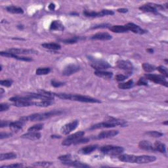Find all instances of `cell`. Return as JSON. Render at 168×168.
Returning a JSON list of instances; mask_svg holds the SVG:
<instances>
[{
  "label": "cell",
  "instance_id": "obj_27",
  "mask_svg": "<svg viewBox=\"0 0 168 168\" xmlns=\"http://www.w3.org/2000/svg\"><path fill=\"white\" fill-rule=\"evenodd\" d=\"M154 147L156 151H158L160 153H166V146L165 144L162 143L160 141H156L154 145Z\"/></svg>",
  "mask_w": 168,
  "mask_h": 168
},
{
  "label": "cell",
  "instance_id": "obj_34",
  "mask_svg": "<svg viewBox=\"0 0 168 168\" xmlns=\"http://www.w3.org/2000/svg\"><path fill=\"white\" fill-rule=\"evenodd\" d=\"M50 72H51V69L49 68H39L36 70V73L37 75H39V76H41V75H47Z\"/></svg>",
  "mask_w": 168,
  "mask_h": 168
},
{
  "label": "cell",
  "instance_id": "obj_35",
  "mask_svg": "<svg viewBox=\"0 0 168 168\" xmlns=\"http://www.w3.org/2000/svg\"><path fill=\"white\" fill-rule=\"evenodd\" d=\"M146 135H148L150 137H160L163 135V134L162 133H161L160 131H148L146 132L145 133Z\"/></svg>",
  "mask_w": 168,
  "mask_h": 168
},
{
  "label": "cell",
  "instance_id": "obj_22",
  "mask_svg": "<svg viewBox=\"0 0 168 168\" xmlns=\"http://www.w3.org/2000/svg\"><path fill=\"white\" fill-rule=\"evenodd\" d=\"M62 162L64 165L75 167H89V166L87 165V164L78 162V161H72V160L66 161V162Z\"/></svg>",
  "mask_w": 168,
  "mask_h": 168
},
{
  "label": "cell",
  "instance_id": "obj_30",
  "mask_svg": "<svg viewBox=\"0 0 168 168\" xmlns=\"http://www.w3.org/2000/svg\"><path fill=\"white\" fill-rule=\"evenodd\" d=\"M6 10L8 12L13 14H23L24 13V11L22 8L13 5L7 7Z\"/></svg>",
  "mask_w": 168,
  "mask_h": 168
},
{
  "label": "cell",
  "instance_id": "obj_15",
  "mask_svg": "<svg viewBox=\"0 0 168 168\" xmlns=\"http://www.w3.org/2000/svg\"><path fill=\"white\" fill-rule=\"evenodd\" d=\"M112 38L111 35H110L108 33L106 32H99V33H96L95 35H92L91 39L94 40H102V41H106L110 40Z\"/></svg>",
  "mask_w": 168,
  "mask_h": 168
},
{
  "label": "cell",
  "instance_id": "obj_10",
  "mask_svg": "<svg viewBox=\"0 0 168 168\" xmlns=\"http://www.w3.org/2000/svg\"><path fill=\"white\" fill-rule=\"evenodd\" d=\"M8 51L14 53L15 55H31V54H38V51L34 49H17L12 48L8 50Z\"/></svg>",
  "mask_w": 168,
  "mask_h": 168
},
{
  "label": "cell",
  "instance_id": "obj_37",
  "mask_svg": "<svg viewBox=\"0 0 168 168\" xmlns=\"http://www.w3.org/2000/svg\"><path fill=\"white\" fill-rule=\"evenodd\" d=\"M53 164L52 162H38L32 164V166L34 167H49Z\"/></svg>",
  "mask_w": 168,
  "mask_h": 168
},
{
  "label": "cell",
  "instance_id": "obj_14",
  "mask_svg": "<svg viewBox=\"0 0 168 168\" xmlns=\"http://www.w3.org/2000/svg\"><path fill=\"white\" fill-rule=\"evenodd\" d=\"M118 131L116 130H110V131H103L101 132L98 135L97 138L98 139H108L112 138L116 136L118 134Z\"/></svg>",
  "mask_w": 168,
  "mask_h": 168
},
{
  "label": "cell",
  "instance_id": "obj_52",
  "mask_svg": "<svg viewBox=\"0 0 168 168\" xmlns=\"http://www.w3.org/2000/svg\"><path fill=\"white\" fill-rule=\"evenodd\" d=\"M108 26H110V24H102L100 25H97V26H95V27L93 28V29H96V28H108Z\"/></svg>",
  "mask_w": 168,
  "mask_h": 168
},
{
  "label": "cell",
  "instance_id": "obj_7",
  "mask_svg": "<svg viewBox=\"0 0 168 168\" xmlns=\"http://www.w3.org/2000/svg\"><path fill=\"white\" fill-rule=\"evenodd\" d=\"M84 135H85L84 131H81L76 132V133H75L74 134L70 135V136H69L65 139V140L63 141V142H62V145L63 146H66L72 145L74 141H75L76 140H77V139H80L82 137H84Z\"/></svg>",
  "mask_w": 168,
  "mask_h": 168
},
{
  "label": "cell",
  "instance_id": "obj_32",
  "mask_svg": "<svg viewBox=\"0 0 168 168\" xmlns=\"http://www.w3.org/2000/svg\"><path fill=\"white\" fill-rule=\"evenodd\" d=\"M133 86V81L132 80H129L125 83H120L118 84V87L121 89H128Z\"/></svg>",
  "mask_w": 168,
  "mask_h": 168
},
{
  "label": "cell",
  "instance_id": "obj_45",
  "mask_svg": "<svg viewBox=\"0 0 168 168\" xmlns=\"http://www.w3.org/2000/svg\"><path fill=\"white\" fill-rule=\"evenodd\" d=\"M24 167V165L23 163H13V164H11V165H8V166H1V168H3V167H14V168H19V167Z\"/></svg>",
  "mask_w": 168,
  "mask_h": 168
},
{
  "label": "cell",
  "instance_id": "obj_39",
  "mask_svg": "<svg viewBox=\"0 0 168 168\" xmlns=\"http://www.w3.org/2000/svg\"><path fill=\"white\" fill-rule=\"evenodd\" d=\"M80 40V37H74L70 39H66V40H63L62 41L64 43V44H76V43H77Z\"/></svg>",
  "mask_w": 168,
  "mask_h": 168
},
{
  "label": "cell",
  "instance_id": "obj_43",
  "mask_svg": "<svg viewBox=\"0 0 168 168\" xmlns=\"http://www.w3.org/2000/svg\"><path fill=\"white\" fill-rule=\"evenodd\" d=\"M13 81L10 80H1L0 81V84H1L2 86H5L7 87H9L12 85Z\"/></svg>",
  "mask_w": 168,
  "mask_h": 168
},
{
  "label": "cell",
  "instance_id": "obj_23",
  "mask_svg": "<svg viewBox=\"0 0 168 168\" xmlns=\"http://www.w3.org/2000/svg\"><path fill=\"white\" fill-rule=\"evenodd\" d=\"M109 30L112 32H114V33H126V32H127L129 31L125 25L124 26H122V25L112 26L109 28Z\"/></svg>",
  "mask_w": 168,
  "mask_h": 168
},
{
  "label": "cell",
  "instance_id": "obj_44",
  "mask_svg": "<svg viewBox=\"0 0 168 168\" xmlns=\"http://www.w3.org/2000/svg\"><path fill=\"white\" fill-rule=\"evenodd\" d=\"M58 159L61 161V162H66V161H69V160H72V156H71L70 154L63 155V156H59Z\"/></svg>",
  "mask_w": 168,
  "mask_h": 168
},
{
  "label": "cell",
  "instance_id": "obj_36",
  "mask_svg": "<svg viewBox=\"0 0 168 168\" xmlns=\"http://www.w3.org/2000/svg\"><path fill=\"white\" fill-rule=\"evenodd\" d=\"M114 14V12L112 11L111 10H108V9H103L100 12H98V17H105L106 15H113Z\"/></svg>",
  "mask_w": 168,
  "mask_h": 168
},
{
  "label": "cell",
  "instance_id": "obj_26",
  "mask_svg": "<svg viewBox=\"0 0 168 168\" xmlns=\"http://www.w3.org/2000/svg\"><path fill=\"white\" fill-rule=\"evenodd\" d=\"M98 145H89L87 146H85V147L81 148L80 150V152H81L83 154H91V152H93L97 148Z\"/></svg>",
  "mask_w": 168,
  "mask_h": 168
},
{
  "label": "cell",
  "instance_id": "obj_29",
  "mask_svg": "<svg viewBox=\"0 0 168 168\" xmlns=\"http://www.w3.org/2000/svg\"><path fill=\"white\" fill-rule=\"evenodd\" d=\"M41 46L44 48L49 50H59L61 48V46L55 43H45V44H41Z\"/></svg>",
  "mask_w": 168,
  "mask_h": 168
},
{
  "label": "cell",
  "instance_id": "obj_18",
  "mask_svg": "<svg viewBox=\"0 0 168 168\" xmlns=\"http://www.w3.org/2000/svg\"><path fill=\"white\" fill-rule=\"evenodd\" d=\"M106 120L108 121L109 122H110L112 124H113L115 127L116 126L125 127L127 125V121H124L123 120H120V119H118V118H113V117L108 116L106 118Z\"/></svg>",
  "mask_w": 168,
  "mask_h": 168
},
{
  "label": "cell",
  "instance_id": "obj_2",
  "mask_svg": "<svg viewBox=\"0 0 168 168\" xmlns=\"http://www.w3.org/2000/svg\"><path fill=\"white\" fill-rule=\"evenodd\" d=\"M100 151L106 155L118 156L124 152V148L119 146L105 145L101 146V148H100Z\"/></svg>",
  "mask_w": 168,
  "mask_h": 168
},
{
  "label": "cell",
  "instance_id": "obj_58",
  "mask_svg": "<svg viewBox=\"0 0 168 168\" xmlns=\"http://www.w3.org/2000/svg\"><path fill=\"white\" fill-rule=\"evenodd\" d=\"M167 121H165V122H163V124L167 125Z\"/></svg>",
  "mask_w": 168,
  "mask_h": 168
},
{
  "label": "cell",
  "instance_id": "obj_54",
  "mask_svg": "<svg viewBox=\"0 0 168 168\" xmlns=\"http://www.w3.org/2000/svg\"><path fill=\"white\" fill-rule=\"evenodd\" d=\"M55 5L54 3H51V4L49 5V9L51 11H53L55 9Z\"/></svg>",
  "mask_w": 168,
  "mask_h": 168
},
{
  "label": "cell",
  "instance_id": "obj_46",
  "mask_svg": "<svg viewBox=\"0 0 168 168\" xmlns=\"http://www.w3.org/2000/svg\"><path fill=\"white\" fill-rule=\"evenodd\" d=\"M127 76H125V75H123V74H118L117 76H116L115 78V79L116 80H117L118 81H124L126 79H127Z\"/></svg>",
  "mask_w": 168,
  "mask_h": 168
},
{
  "label": "cell",
  "instance_id": "obj_9",
  "mask_svg": "<svg viewBox=\"0 0 168 168\" xmlns=\"http://www.w3.org/2000/svg\"><path fill=\"white\" fill-rule=\"evenodd\" d=\"M156 160V158L154 156H148V155H142V156H136L135 158V163L138 164H143V163H148L151 162H154Z\"/></svg>",
  "mask_w": 168,
  "mask_h": 168
},
{
  "label": "cell",
  "instance_id": "obj_51",
  "mask_svg": "<svg viewBox=\"0 0 168 168\" xmlns=\"http://www.w3.org/2000/svg\"><path fill=\"white\" fill-rule=\"evenodd\" d=\"M10 123H11V121H9L2 120L1 121V123H0V127L2 128V127H6V126H9Z\"/></svg>",
  "mask_w": 168,
  "mask_h": 168
},
{
  "label": "cell",
  "instance_id": "obj_49",
  "mask_svg": "<svg viewBox=\"0 0 168 168\" xmlns=\"http://www.w3.org/2000/svg\"><path fill=\"white\" fill-rule=\"evenodd\" d=\"M51 85L55 87H59L63 86L64 85V83L59 81H51Z\"/></svg>",
  "mask_w": 168,
  "mask_h": 168
},
{
  "label": "cell",
  "instance_id": "obj_24",
  "mask_svg": "<svg viewBox=\"0 0 168 168\" xmlns=\"http://www.w3.org/2000/svg\"><path fill=\"white\" fill-rule=\"evenodd\" d=\"M50 30L63 31L64 30V26L60 20H53L50 26Z\"/></svg>",
  "mask_w": 168,
  "mask_h": 168
},
{
  "label": "cell",
  "instance_id": "obj_41",
  "mask_svg": "<svg viewBox=\"0 0 168 168\" xmlns=\"http://www.w3.org/2000/svg\"><path fill=\"white\" fill-rule=\"evenodd\" d=\"M89 141H90V139L89 138H83V137L77 139L75 141L73 142L72 145H79V144H84V143H87Z\"/></svg>",
  "mask_w": 168,
  "mask_h": 168
},
{
  "label": "cell",
  "instance_id": "obj_40",
  "mask_svg": "<svg viewBox=\"0 0 168 168\" xmlns=\"http://www.w3.org/2000/svg\"><path fill=\"white\" fill-rule=\"evenodd\" d=\"M158 70L159 72L162 74V76L165 78H167L168 77V70L167 68H166L165 66H160L156 69Z\"/></svg>",
  "mask_w": 168,
  "mask_h": 168
},
{
  "label": "cell",
  "instance_id": "obj_28",
  "mask_svg": "<svg viewBox=\"0 0 168 168\" xmlns=\"http://www.w3.org/2000/svg\"><path fill=\"white\" fill-rule=\"evenodd\" d=\"M17 154L14 152H8L1 154L0 155V161L9 160H14L17 158Z\"/></svg>",
  "mask_w": 168,
  "mask_h": 168
},
{
  "label": "cell",
  "instance_id": "obj_12",
  "mask_svg": "<svg viewBox=\"0 0 168 168\" xmlns=\"http://www.w3.org/2000/svg\"><path fill=\"white\" fill-rule=\"evenodd\" d=\"M117 66L120 69L126 70L128 71V72H131L133 69V64H132V63L130 61H129V60H119V61H118L117 63Z\"/></svg>",
  "mask_w": 168,
  "mask_h": 168
},
{
  "label": "cell",
  "instance_id": "obj_1",
  "mask_svg": "<svg viewBox=\"0 0 168 168\" xmlns=\"http://www.w3.org/2000/svg\"><path fill=\"white\" fill-rule=\"evenodd\" d=\"M62 112L59 111V110H53V111H50L47 112L34 114L27 117H28V121H43V120L49 119L53 116L59 115V114H60Z\"/></svg>",
  "mask_w": 168,
  "mask_h": 168
},
{
  "label": "cell",
  "instance_id": "obj_53",
  "mask_svg": "<svg viewBox=\"0 0 168 168\" xmlns=\"http://www.w3.org/2000/svg\"><path fill=\"white\" fill-rule=\"evenodd\" d=\"M118 12L119 13H126L128 11L127 9H125V8H121V9H118L117 10Z\"/></svg>",
  "mask_w": 168,
  "mask_h": 168
},
{
  "label": "cell",
  "instance_id": "obj_4",
  "mask_svg": "<svg viewBox=\"0 0 168 168\" xmlns=\"http://www.w3.org/2000/svg\"><path fill=\"white\" fill-rule=\"evenodd\" d=\"M146 80H148L150 81H152L154 82L156 84H158L160 85H164V86L167 87V81L165 79V77L161 75H156V74H148L146 75Z\"/></svg>",
  "mask_w": 168,
  "mask_h": 168
},
{
  "label": "cell",
  "instance_id": "obj_5",
  "mask_svg": "<svg viewBox=\"0 0 168 168\" xmlns=\"http://www.w3.org/2000/svg\"><path fill=\"white\" fill-rule=\"evenodd\" d=\"M91 66L96 70H104L111 67V65L105 61V60L96 59L92 60Z\"/></svg>",
  "mask_w": 168,
  "mask_h": 168
},
{
  "label": "cell",
  "instance_id": "obj_11",
  "mask_svg": "<svg viewBox=\"0 0 168 168\" xmlns=\"http://www.w3.org/2000/svg\"><path fill=\"white\" fill-rule=\"evenodd\" d=\"M127 27V28L128 29V30H130L131 32H133V33L135 34H146L147 31L142 29L140 26H138V25L135 24L134 23H129L127 24H126L125 25Z\"/></svg>",
  "mask_w": 168,
  "mask_h": 168
},
{
  "label": "cell",
  "instance_id": "obj_3",
  "mask_svg": "<svg viewBox=\"0 0 168 168\" xmlns=\"http://www.w3.org/2000/svg\"><path fill=\"white\" fill-rule=\"evenodd\" d=\"M70 101H79L81 102H87V103H101V101L98 99H96L89 96L81 95H74L70 94Z\"/></svg>",
  "mask_w": 168,
  "mask_h": 168
},
{
  "label": "cell",
  "instance_id": "obj_21",
  "mask_svg": "<svg viewBox=\"0 0 168 168\" xmlns=\"http://www.w3.org/2000/svg\"><path fill=\"white\" fill-rule=\"evenodd\" d=\"M135 158H136V156L135 155H131V154H124L119 155L118 159L121 162H126V163H134L135 162Z\"/></svg>",
  "mask_w": 168,
  "mask_h": 168
},
{
  "label": "cell",
  "instance_id": "obj_13",
  "mask_svg": "<svg viewBox=\"0 0 168 168\" xmlns=\"http://www.w3.org/2000/svg\"><path fill=\"white\" fill-rule=\"evenodd\" d=\"M80 66L76 64H70L64 69L63 71V75L66 76H70V75L76 73L78 71L80 70Z\"/></svg>",
  "mask_w": 168,
  "mask_h": 168
},
{
  "label": "cell",
  "instance_id": "obj_31",
  "mask_svg": "<svg viewBox=\"0 0 168 168\" xmlns=\"http://www.w3.org/2000/svg\"><path fill=\"white\" fill-rule=\"evenodd\" d=\"M53 104V100H41L40 101L34 102V105L40 107H47Z\"/></svg>",
  "mask_w": 168,
  "mask_h": 168
},
{
  "label": "cell",
  "instance_id": "obj_50",
  "mask_svg": "<svg viewBox=\"0 0 168 168\" xmlns=\"http://www.w3.org/2000/svg\"><path fill=\"white\" fill-rule=\"evenodd\" d=\"M138 85H147V81L146 79H145L143 78H141L139 79V81L137 82Z\"/></svg>",
  "mask_w": 168,
  "mask_h": 168
},
{
  "label": "cell",
  "instance_id": "obj_48",
  "mask_svg": "<svg viewBox=\"0 0 168 168\" xmlns=\"http://www.w3.org/2000/svg\"><path fill=\"white\" fill-rule=\"evenodd\" d=\"M12 136V134L11 133H4V132H1V134H0V139L2 140V139L5 138H8Z\"/></svg>",
  "mask_w": 168,
  "mask_h": 168
},
{
  "label": "cell",
  "instance_id": "obj_33",
  "mask_svg": "<svg viewBox=\"0 0 168 168\" xmlns=\"http://www.w3.org/2000/svg\"><path fill=\"white\" fill-rule=\"evenodd\" d=\"M142 67L146 72H154V71L156 69V68L154 65H152V64L146 63L142 64Z\"/></svg>",
  "mask_w": 168,
  "mask_h": 168
},
{
  "label": "cell",
  "instance_id": "obj_8",
  "mask_svg": "<svg viewBox=\"0 0 168 168\" xmlns=\"http://www.w3.org/2000/svg\"><path fill=\"white\" fill-rule=\"evenodd\" d=\"M163 7L161 5H156L154 3H148L142 5L139 8V9L142 11L146 12V13H156L158 9H163Z\"/></svg>",
  "mask_w": 168,
  "mask_h": 168
},
{
  "label": "cell",
  "instance_id": "obj_42",
  "mask_svg": "<svg viewBox=\"0 0 168 168\" xmlns=\"http://www.w3.org/2000/svg\"><path fill=\"white\" fill-rule=\"evenodd\" d=\"M84 15L87 17H93L96 18L98 17V12L95 11H84Z\"/></svg>",
  "mask_w": 168,
  "mask_h": 168
},
{
  "label": "cell",
  "instance_id": "obj_47",
  "mask_svg": "<svg viewBox=\"0 0 168 168\" xmlns=\"http://www.w3.org/2000/svg\"><path fill=\"white\" fill-rule=\"evenodd\" d=\"M9 108V105L6 104V103H2V104L0 105V111L2 112L7 111Z\"/></svg>",
  "mask_w": 168,
  "mask_h": 168
},
{
  "label": "cell",
  "instance_id": "obj_57",
  "mask_svg": "<svg viewBox=\"0 0 168 168\" xmlns=\"http://www.w3.org/2000/svg\"><path fill=\"white\" fill-rule=\"evenodd\" d=\"M51 137H52V138H59H59H60V136H54V135H53V136L52 135Z\"/></svg>",
  "mask_w": 168,
  "mask_h": 168
},
{
  "label": "cell",
  "instance_id": "obj_17",
  "mask_svg": "<svg viewBox=\"0 0 168 168\" xmlns=\"http://www.w3.org/2000/svg\"><path fill=\"white\" fill-rule=\"evenodd\" d=\"M115 126H114L113 124H112L110 122H109L108 121L106 120L104 122L96 124L95 125H93L92 126L90 127V128H89V130H98V129H105V128H111V127H114Z\"/></svg>",
  "mask_w": 168,
  "mask_h": 168
},
{
  "label": "cell",
  "instance_id": "obj_38",
  "mask_svg": "<svg viewBox=\"0 0 168 168\" xmlns=\"http://www.w3.org/2000/svg\"><path fill=\"white\" fill-rule=\"evenodd\" d=\"M43 127H44V124H38L36 125H34V126L30 127V128H28V131H39L41 130Z\"/></svg>",
  "mask_w": 168,
  "mask_h": 168
},
{
  "label": "cell",
  "instance_id": "obj_19",
  "mask_svg": "<svg viewBox=\"0 0 168 168\" xmlns=\"http://www.w3.org/2000/svg\"><path fill=\"white\" fill-rule=\"evenodd\" d=\"M41 133L35 131H28V133L23 135L21 137L23 139H29V140H38L41 138Z\"/></svg>",
  "mask_w": 168,
  "mask_h": 168
},
{
  "label": "cell",
  "instance_id": "obj_6",
  "mask_svg": "<svg viewBox=\"0 0 168 168\" xmlns=\"http://www.w3.org/2000/svg\"><path fill=\"white\" fill-rule=\"evenodd\" d=\"M78 124H79V121L78 120H74L69 124H66L60 129V133L64 135L69 134L72 131L76 130Z\"/></svg>",
  "mask_w": 168,
  "mask_h": 168
},
{
  "label": "cell",
  "instance_id": "obj_55",
  "mask_svg": "<svg viewBox=\"0 0 168 168\" xmlns=\"http://www.w3.org/2000/svg\"><path fill=\"white\" fill-rule=\"evenodd\" d=\"M3 93H4V90H3V89H2V88L0 89V95H1V97H2V96L3 95Z\"/></svg>",
  "mask_w": 168,
  "mask_h": 168
},
{
  "label": "cell",
  "instance_id": "obj_25",
  "mask_svg": "<svg viewBox=\"0 0 168 168\" xmlns=\"http://www.w3.org/2000/svg\"><path fill=\"white\" fill-rule=\"evenodd\" d=\"M94 74L98 77L105 78V79H110V78H111L113 76L112 72H106V71L103 70H96Z\"/></svg>",
  "mask_w": 168,
  "mask_h": 168
},
{
  "label": "cell",
  "instance_id": "obj_56",
  "mask_svg": "<svg viewBox=\"0 0 168 168\" xmlns=\"http://www.w3.org/2000/svg\"><path fill=\"white\" fill-rule=\"evenodd\" d=\"M147 51H148L150 53H153V51H153V49H148Z\"/></svg>",
  "mask_w": 168,
  "mask_h": 168
},
{
  "label": "cell",
  "instance_id": "obj_20",
  "mask_svg": "<svg viewBox=\"0 0 168 168\" xmlns=\"http://www.w3.org/2000/svg\"><path fill=\"white\" fill-rule=\"evenodd\" d=\"M139 147L141 149L145 150V151H152V152H155V149L154 146L152 145L151 142L147 141H141L139 142Z\"/></svg>",
  "mask_w": 168,
  "mask_h": 168
},
{
  "label": "cell",
  "instance_id": "obj_16",
  "mask_svg": "<svg viewBox=\"0 0 168 168\" xmlns=\"http://www.w3.org/2000/svg\"><path fill=\"white\" fill-rule=\"evenodd\" d=\"M26 122L21 120L20 118L19 120H17L15 121H11L10 125H9L11 130L13 132H16L17 133V132L20 131V130H22L23 125Z\"/></svg>",
  "mask_w": 168,
  "mask_h": 168
}]
</instances>
